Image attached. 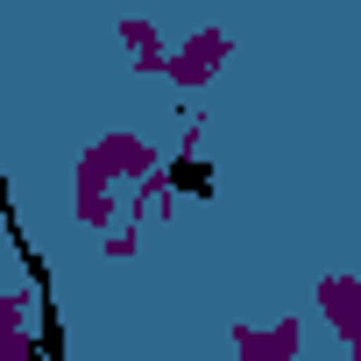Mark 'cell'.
<instances>
[{"instance_id": "6da1fadb", "label": "cell", "mask_w": 361, "mask_h": 361, "mask_svg": "<svg viewBox=\"0 0 361 361\" xmlns=\"http://www.w3.org/2000/svg\"><path fill=\"white\" fill-rule=\"evenodd\" d=\"M170 192H192V199H199V192H213V170H206L199 156H185V163H170Z\"/></svg>"}]
</instances>
